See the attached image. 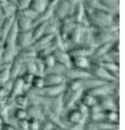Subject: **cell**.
<instances>
[{"instance_id":"1","label":"cell","mask_w":125,"mask_h":130,"mask_svg":"<svg viewBox=\"0 0 125 130\" xmlns=\"http://www.w3.org/2000/svg\"><path fill=\"white\" fill-rule=\"evenodd\" d=\"M66 86L62 83V85H51V86H45L42 90V93H38L39 95H42V97H46V98H55L58 97V95H61L62 93L65 91Z\"/></svg>"},{"instance_id":"2","label":"cell","mask_w":125,"mask_h":130,"mask_svg":"<svg viewBox=\"0 0 125 130\" xmlns=\"http://www.w3.org/2000/svg\"><path fill=\"white\" fill-rule=\"evenodd\" d=\"M65 115H66V121L69 125H77V123H82L84 121V115L81 114L78 109H69V111L65 110Z\"/></svg>"},{"instance_id":"3","label":"cell","mask_w":125,"mask_h":130,"mask_svg":"<svg viewBox=\"0 0 125 130\" xmlns=\"http://www.w3.org/2000/svg\"><path fill=\"white\" fill-rule=\"evenodd\" d=\"M24 82H23L22 76H18V78L13 80V85L11 87V91H9V95L11 97H15V95L19 94H24Z\"/></svg>"},{"instance_id":"4","label":"cell","mask_w":125,"mask_h":130,"mask_svg":"<svg viewBox=\"0 0 125 130\" xmlns=\"http://www.w3.org/2000/svg\"><path fill=\"white\" fill-rule=\"evenodd\" d=\"M65 82V76L62 74H49L45 78V83L46 86H51V85H62Z\"/></svg>"},{"instance_id":"5","label":"cell","mask_w":125,"mask_h":130,"mask_svg":"<svg viewBox=\"0 0 125 130\" xmlns=\"http://www.w3.org/2000/svg\"><path fill=\"white\" fill-rule=\"evenodd\" d=\"M19 46L20 47H27L32 42V32L30 31H22V34L19 35Z\"/></svg>"},{"instance_id":"6","label":"cell","mask_w":125,"mask_h":130,"mask_svg":"<svg viewBox=\"0 0 125 130\" xmlns=\"http://www.w3.org/2000/svg\"><path fill=\"white\" fill-rule=\"evenodd\" d=\"M79 101H81V103L86 105L88 107H92V106H94L95 103H97V98L93 97L92 94H89L88 91H85V93H84L82 95H81Z\"/></svg>"},{"instance_id":"7","label":"cell","mask_w":125,"mask_h":130,"mask_svg":"<svg viewBox=\"0 0 125 130\" xmlns=\"http://www.w3.org/2000/svg\"><path fill=\"white\" fill-rule=\"evenodd\" d=\"M13 103H15L18 107H23L26 109L28 105H30V101H28V97L27 94H19V95H15V98H13Z\"/></svg>"},{"instance_id":"8","label":"cell","mask_w":125,"mask_h":130,"mask_svg":"<svg viewBox=\"0 0 125 130\" xmlns=\"http://www.w3.org/2000/svg\"><path fill=\"white\" fill-rule=\"evenodd\" d=\"M74 66L75 69H81V70H86L90 67V62L86 59L85 56H75L74 58Z\"/></svg>"},{"instance_id":"9","label":"cell","mask_w":125,"mask_h":130,"mask_svg":"<svg viewBox=\"0 0 125 130\" xmlns=\"http://www.w3.org/2000/svg\"><path fill=\"white\" fill-rule=\"evenodd\" d=\"M88 117H89V121H90V122L98 123V122L105 121V111H104V110H98V111H92V113H89Z\"/></svg>"},{"instance_id":"10","label":"cell","mask_w":125,"mask_h":130,"mask_svg":"<svg viewBox=\"0 0 125 130\" xmlns=\"http://www.w3.org/2000/svg\"><path fill=\"white\" fill-rule=\"evenodd\" d=\"M67 76L70 79H77V80H81V79H85L88 78V73H85V70H81V69H77V70H71L67 73Z\"/></svg>"},{"instance_id":"11","label":"cell","mask_w":125,"mask_h":130,"mask_svg":"<svg viewBox=\"0 0 125 130\" xmlns=\"http://www.w3.org/2000/svg\"><path fill=\"white\" fill-rule=\"evenodd\" d=\"M11 117L16 121H20V119H27L28 114H27V109L23 107H16L13 111H11Z\"/></svg>"},{"instance_id":"12","label":"cell","mask_w":125,"mask_h":130,"mask_svg":"<svg viewBox=\"0 0 125 130\" xmlns=\"http://www.w3.org/2000/svg\"><path fill=\"white\" fill-rule=\"evenodd\" d=\"M104 111H105V121L112 123H118L120 114L117 110H104Z\"/></svg>"},{"instance_id":"13","label":"cell","mask_w":125,"mask_h":130,"mask_svg":"<svg viewBox=\"0 0 125 130\" xmlns=\"http://www.w3.org/2000/svg\"><path fill=\"white\" fill-rule=\"evenodd\" d=\"M31 86H32V89H35V90H40L43 89L46 86L45 83V78L43 76H38V75H34V78L31 80Z\"/></svg>"},{"instance_id":"14","label":"cell","mask_w":125,"mask_h":130,"mask_svg":"<svg viewBox=\"0 0 125 130\" xmlns=\"http://www.w3.org/2000/svg\"><path fill=\"white\" fill-rule=\"evenodd\" d=\"M98 130H117L118 129V123H112L108 121H102L97 123Z\"/></svg>"},{"instance_id":"15","label":"cell","mask_w":125,"mask_h":130,"mask_svg":"<svg viewBox=\"0 0 125 130\" xmlns=\"http://www.w3.org/2000/svg\"><path fill=\"white\" fill-rule=\"evenodd\" d=\"M31 20L30 19H27V18H19V20H18V26L19 28H20L22 31H28L30 30V27H31Z\"/></svg>"},{"instance_id":"16","label":"cell","mask_w":125,"mask_h":130,"mask_svg":"<svg viewBox=\"0 0 125 130\" xmlns=\"http://www.w3.org/2000/svg\"><path fill=\"white\" fill-rule=\"evenodd\" d=\"M45 30H46V24H40L35 28V31L32 32V39L38 40L39 38L43 36V34H45Z\"/></svg>"},{"instance_id":"17","label":"cell","mask_w":125,"mask_h":130,"mask_svg":"<svg viewBox=\"0 0 125 130\" xmlns=\"http://www.w3.org/2000/svg\"><path fill=\"white\" fill-rule=\"evenodd\" d=\"M15 9H16V7L13 6V4H6V6H4V13H6L7 16H11L15 13Z\"/></svg>"},{"instance_id":"18","label":"cell","mask_w":125,"mask_h":130,"mask_svg":"<svg viewBox=\"0 0 125 130\" xmlns=\"http://www.w3.org/2000/svg\"><path fill=\"white\" fill-rule=\"evenodd\" d=\"M18 130H28V118L18 121Z\"/></svg>"},{"instance_id":"19","label":"cell","mask_w":125,"mask_h":130,"mask_svg":"<svg viewBox=\"0 0 125 130\" xmlns=\"http://www.w3.org/2000/svg\"><path fill=\"white\" fill-rule=\"evenodd\" d=\"M0 130H18V127L11 122H3L0 126Z\"/></svg>"},{"instance_id":"20","label":"cell","mask_w":125,"mask_h":130,"mask_svg":"<svg viewBox=\"0 0 125 130\" xmlns=\"http://www.w3.org/2000/svg\"><path fill=\"white\" fill-rule=\"evenodd\" d=\"M9 95V90L6 87V86H2V87H0V101H3V99H6L7 97Z\"/></svg>"},{"instance_id":"21","label":"cell","mask_w":125,"mask_h":130,"mask_svg":"<svg viewBox=\"0 0 125 130\" xmlns=\"http://www.w3.org/2000/svg\"><path fill=\"white\" fill-rule=\"evenodd\" d=\"M18 2H19V4H20V6H22L23 8H24V7H27L28 4H30L31 0H18Z\"/></svg>"},{"instance_id":"22","label":"cell","mask_w":125,"mask_h":130,"mask_svg":"<svg viewBox=\"0 0 125 130\" xmlns=\"http://www.w3.org/2000/svg\"><path fill=\"white\" fill-rule=\"evenodd\" d=\"M7 3V0H0V4H6Z\"/></svg>"},{"instance_id":"23","label":"cell","mask_w":125,"mask_h":130,"mask_svg":"<svg viewBox=\"0 0 125 130\" xmlns=\"http://www.w3.org/2000/svg\"><path fill=\"white\" fill-rule=\"evenodd\" d=\"M2 86H3V83H2V82H0V87H2Z\"/></svg>"}]
</instances>
